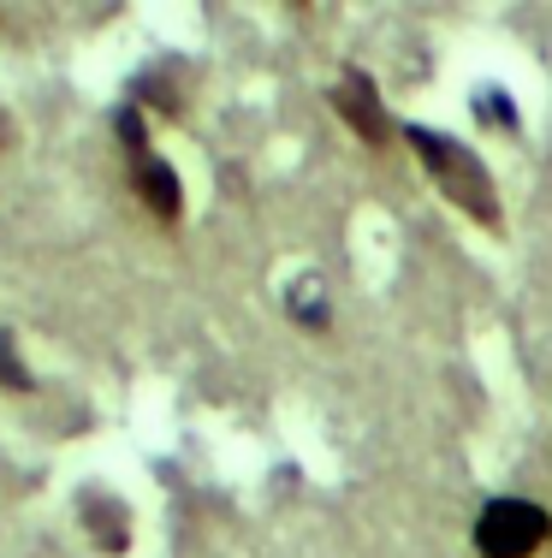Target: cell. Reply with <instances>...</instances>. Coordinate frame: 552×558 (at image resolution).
<instances>
[{
  "label": "cell",
  "instance_id": "6da1fadb",
  "mask_svg": "<svg viewBox=\"0 0 552 558\" xmlns=\"http://www.w3.org/2000/svg\"><path fill=\"white\" fill-rule=\"evenodd\" d=\"M404 137H410V149L428 161L433 184H440V191L464 208V215H476L481 226H493V232H499V196H493V184H488V167H481L464 143L440 137V131H428V125H404Z\"/></svg>",
  "mask_w": 552,
  "mask_h": 558
},
{
  "label": "cell",
  "instance_id": "7a4b0ae2",
  "mask_svg": "<svg viewBox=\"0 0 552 558\" xmlns=\"http://www.w3.org/2000/svg\"><path fill=\"white\" fill-rule=\"evenodd\" d=\"M552 541V517L535 499H488L476 517V553L481 558H535Z\"/></svg>",
  "mask_w": 552,
  "mask_h": 558
},
{
  "label": "cell",
  "instance_id": "3957f363",
  "mask_svg": "<svg viewBox=\"0 0 552 558\" xmlns=\"http://www.w3.org/2000/svg\"><path fill=\"white\" fill-rule=\"evenodd\" d=\"M333 108L351 119V131H357L363 143H387V137H392V119H387V108H380V96H375V77L357 72V65H351V72L339 77Z\"/></svg>",
  "mask_w": 552,
  "mask_h": 558
},
{
  "label": "cell",
  "instance_id": "277c9868",
  "mask_svg": "<svg viewBox=\"0 0 552 558\" xmlns=\"http://www.w3.org/2000/svg\"><path fill=\"white\" fill-rule=\"evenodd\" d=\"M131 191L143 196L155 220H179L184 208V191H179V172L161 161V155H131Z\"/></svg>",
  "mask_w": 552,
  "mask_h": 558
},
{
  "label": "cell",
  "instance_id": "5b68a950",
  "mask_svg": "<svg viewBox=\"0 0 552 558\" xmlns=\"http://www.w3.org/2000/svg\"><path fill=\"white\" fill-rule=\"evenodd\" d=\"M84 529L101 541L108 553H125V505L108 494H84Z\"/></svg>",
  "mask_w": 552,
  "mask_h": 558
},
{
  "label": "cell",
  "instance_id": "8992f818",
  "mask_svg": "<svg viewBox=\"0 0 552 558\" xmlns=\"http://www.w3.org/2000/svg\"><path fill=\"white\" fill-rule=\"evenodd\" d=\"M0 387H7V392H30L36 387V375L19 363V344H12V339H0Z\"/></svg>",
  "mask_w": 552,
  "mask_h": 558
},
{
  "label": "cell",
  "instance_id": "52a82bcc",
  "mask_svg": "<svg viewBox=\"0 0 552 558\" xmlns=\"http://www.w3.org/2000/svg\"><path fill=\"white\" fill-rule=\"evenodd\" d=\"M113 125H120V143L131 155H149V125H143L137 108H120V113H113Z\"/></svg>",
  "mask_w": 552,
  "mask_h": 558
},
{
  "label": "cell",
  "instance_id": "ba28073f",
  "mask_svg": "<svg viewBox=\"0 0 552 558\" xmlns=\"http://www.w3.org/2000/svg\"><path fill=\"white\" fill-rule=\"evenodd\" d=\"M476 113H488L499 131H511V125H517V113H511V101L499 96V89H488V96H476Z\"/></svg>",
  "mask_w": 552,
  "mask_h": 558
}]
</instances>
